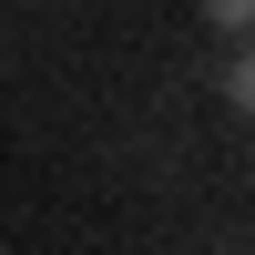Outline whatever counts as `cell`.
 I'll use <instances>...</instances> for the list:
<instances>
[{
    "mask_svg": "<svg viewBox=\"0 0 255 255\" xmlns=\"http://www.w3.org/2000/svg\"><path fill=\"white\" fill-rule=\"evenodd\" d=\"M204 20L215 31H255V0H204Z\"/></svg>",
    "mask_w": 255,
    "mask_h": 255,
    "instance_id": "obj_2",
    "label": "cell"
},
{
    "mask_svg": "<svg viewBox=\"0 0 255 255\" xmlns=\"http://www.w3.org/2000/svg\"><path fill=\"white\" fill-rule=\"evenodd\" d=\"M225 102H235V113H255V41L225 61Z\"/></svg>",
    "mask_w": 255,
    "mask_h": 255,
    "instance_id": "obj_1",
    "label": "cell"
}]
</instances>
